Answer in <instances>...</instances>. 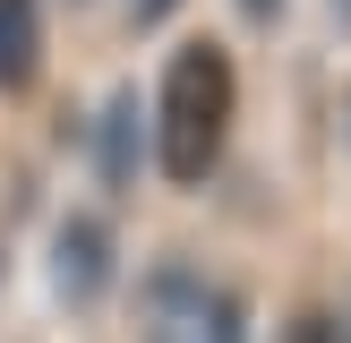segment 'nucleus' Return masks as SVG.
<instances>
[{"mask_svg": "<svg viewBox=\"0 0 351 343\" xmlns=\"http://www.w3.org/2000/svg\"><path fill=\"white\" fill-rule=\"evenodd\" d=\"M232 120H240V78H232V51L215 34H189L171 43L163 78L146 95V129H154V172L171 189H206L232 146Z\"/></svg>", "mask_w": 351, "mask_h": 343, "instance_id": "f257e3e1", "label": "nucleus"}, {"mask_svg": "<svg viewBox=\"0 0 351 343\" xmlns=\"http://www.w3.org/2000/svg\"><path fill=\"white\" fill-rule=\"evenodd\" d=\"M43 274H51V300L60 309H103L120 292V232L77 206V215L51 223V249H43Z\"/></svg>", "mask_w": 351, "mask_h": 343, "instance_id": "f03ea898", "label": "nucleus"}, {"mask_svg": "<svg viewBox=\"0 0 351 343\" xmlns=\"http://www.w3.org/2000/svg\"><path fill=\"white\" fill-rule=\"evenodd\" d=\"M154 163V129H146V95L137 86H112L95 112V154H86V172H95L103 198H129L137 180H146Z\"/></svg>", "mask_w": 351, "mask_h": 343, "instance_id": "7ed1b4c3", "label": "nucleus"}, {"mask_svg": "<svg viewBox=\"0 0 351 343\" xmlns=\"http://www.w3.org/2000/svg\"><path fill=\"white\" fill-rule=\"evenodd\" d=\"M43 0H0V95H34L51 69V26Z\"/></svg>", "mask_w": 351, "mask_h": 343, "instance_id": "20e7f679", "label": "nucleus"}, {"mask_svg": "<svg viewBox=\"0 0 351 343\" xmlns=\"http://www.w3.org/2000/svg\"><path fill=\"white\" fill-rule=\"evenodd\" d=\"M189 343H249V300L240 292H206L197 318H189Z\"/></svg>", "mask_w": 351, "mask_h": 343, "instance_id": "39448f33", "label": "nucleus"}, {"mask_svg": "<svg viewBox=\"0 0 351 343\" xmlns=\"http://www.w3.org/2000/svg\"><path fill=\"white\" fill-rule=\"evenodd\" d=\"M232 9H240V26H257V34H266V26H283V9H291V0H232Z\"/></svg>", "mask_w": 351, "mask_h": 343, "instance_id": "423d86ee", "label": "nucleus"}, {"mask_svg": "<svg viewBox=\"0 0 351 343\" xmlns=\"http://www.w3.org/2000/svg\"><path fill=\"white\" fill-rule=\"evenodd\" d=\"M283 343H335V309H317V318H291Z\"/></svg>", "mask_w": 351, "mask_h": 343, "instance_id": "0eeeda50", "label": "nucleus"}, {"mask_svg": "<svg viewBox=\"0 0 351 343\" xmlns=\"http://www.w3.org/2000/svg\"><path fill=\"white\" fill-rule=\"evenodd\" d=\"M171 9H180V0H129V26H137V34H154Z\"/></svg>", "mask_w": 351, "mask_h": 343, "instance_id": "6e6552de", "label": "nucleus"}, {"mask_svg": "<svg viewBox=\"0 0 351 343\" xmlns=\"http://www.w3.org/2000/svg\"><path fill=\"white\" fill-rule=\"evenodd\" d=\"M326 17H335V34H351V0H326Z\"/></svg>", "mask_w": 351, "mask_h": 343, "instance_id": "1a4fd4ad", "label": "nucleus"}, {"mask_svg": "<svg viewBox=\"0 0 351 343\" xmlns=\"http://www.w3.org/2000/svg\"><path fill=\"white\" fill-rule=\"evenodd\" d=\"M154 343H189V318H171V335H163V326H154Z\"/></svg>", "mask_w": 351, "mask_h": 343, "instance_id": "9d476101", "label": "nucleus"}, {"mask_svg": "<svg viewBox=\"0 0 351 343\" xmlns=\"http://www.w3.org/2000/svg\"><path fill=\"white\" fill-rule=\"evenodd\" d=\"M335 343H351V309H335Z\"/></svg>", "mask_w": 351, "mask_h": 343, "instance_id": "9b49d317", "label": "nucleus"}, {"mask_svg": "<svg viewBox=\"0 0 351 343\" xmlns=\"http://www.w3.org/2000/svg\"><path fill=\"white\" fill-rule=\"evenodd\" d=\"M343 154H351V86H343Z\"/></svg>", "mask_w": 351, "mask_h": 343, "instance_id": "f8f14e48", "label": "nucleus"}, {"mask_svg": "<svg viewBox=\"0 0 351 343\" xmlns=\"http://www.w3.org/2000/svg\"><path fill=\"white\" fill-rule=\"evenodd\" d=\"M0 274H9V249H0Z\"/></svg>", "mask_w": 351, "mask_h": 343, "instance_id": "ddd939ff", "label": "nucleus"}]
</instances>
